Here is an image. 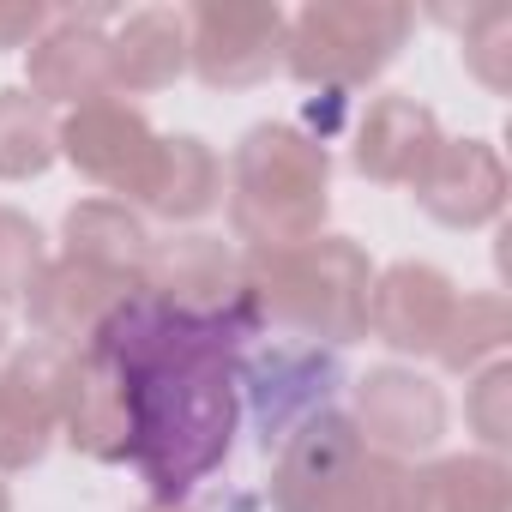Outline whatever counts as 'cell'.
I'll list each match as a JSON object with an SVG mask.
<instances>
[{
    "label": "cell",
    "mask_w": 512,
    "mask_h": 512,
    "mask_svg": "<svg viewBox=\"0 0 512 512\" xmlns=\"http://www.w3.org/2000/svg\"><path fill=\"white\" fill-rule=\"evenodd\" d=\"M253 332L260 326L247 314H175L139 290L103 326L97 350H109L127 386V464L145 476L151 500L181 506L223 470L241 428V344Z\"/></svg>",
    "instance_id": "obj_1"
},
{
    "label": "cell",
    "mask_w": 512,
    "mask_h": 512,
    "mask_svg": "<svg viewBox=\"0 0 512 512\" xmlns=\"http://www.w3.org/2000/svg\"><path fill=\"white\" fill-rule=\"evenodd\" d=\"M368 290H374V260L350 235H314L278 253H241L247 320L284 326L326 350L368 338Z\"/></svg>",
    "instance_id": "obj_2"
},
{
    "label": "cell",
    "mask_w": 512,
    "mask_h": 512,
    "mask_svg": "<svg viewBox=\"0 0 512 512\" xmlns=\"http://www.w3.org/2000/svg\"><path fill=\"white\" fill-rule=\"evenodd\" d=\"M223 199H229V229H235L241 253L302 247V241L326 235L332 157L314 133H302L290 121H260L229 151Z\"/></svg>",
    "instance_id": "obj_3"
},
{
    "label": "cell",
    "mask_w": 512,
    "mask_h": 512,
    "mask_svg": "<svg viewBox=\"0 0 512 512\" xmlns=\"http://www.w3.org/2000/svg\"><path fill=\"white\" fill-rule=\"evenodd\" d=\"M416 13L404 0H308L284 31V73L314 91L374 85L410 43Z\"/></svg>",
    "instance_id": "obj_4"
},
{
    "label": "cell",
    "mask_w": 512,
    "mask_h": 512,
    "mask_svg": "<svg viewBox=\"0 0 512 512\" xmlns=\"http://www.w3.org/2000/svg\"><path fill=\"white\" fill-rule=\"evenodd\" d=\"M284 31L278 0H205L187 13V73L205 91H253L284 67Z\"/></svg>",
    "instance_id": "obj_5"
},
{
    "label": "cell",
    "mask_w": 512,
    "mask_h": 512,
    "mask_svg": "<svg viewBox=\"0 0 512 512\" xmlns=\"http://www.w3.org/2000/svg\"><path fill=\"white\" fill-rule=\"evenodd\" d=\"M55 151L103 193H115L121 205L139 211L151 175H157V151H163V133L121 97H103V103H85V109H67L61 127H55Z\"/></svg>",
    "instance_id": "obj_6"
},
{
    "label": "cell",
    "mask_w": 512,
    "mask_h": 512,
    "mask_svg": "<svg viewBox=\"0 0 512 512\" xmlns=\"http://www.w3.org/2000/svg\"><path fill=\"white\" fill-rule=\"evenodd\" d=\"M350 422H356V434H362L374 452L410 464V458H428V452L446 440L452 404H446V392H440L422 368H410V362H380V368H368V374L356 380Z\"/></svg>",
    "instance_id": "obj_7"
},
{
    "label": "cell",
    "mask_w": 512,
    "mask_h": 512,
    "mask_svg": "<svg viewBox=\"0 0 512 512\" xmlns=\"http://www.w3.org/2000/svg\"><path fill=\"white\" fill-rule=\"evenodd\" d=\"M139 284L127 278H109V272H91V266H73V260H55L43 266V278L31 284L25 296V314H31V332L43 350L55 356H79L103 338V326L133 302Z\"/></svg>",
    "instance_id": "obj_8"
},
{
    "label": "cell",
    "mask_w": 512,
    "mask_h": 512,
    "mask_svg": "<svg viewBox=\"0 0 512 512\" xmlns=\"http://www.w3.org/2000/svg\"><path fill=\"white\" fill-rule=\"evenodd\" d=\"M109 13H55L25 49V91L49 109H85L115 97L109 79Z\"/></svg>",
    "instance_id": "obj_9"
},
{
    "label": "cell",
    "mask_w": 512,
    "mask_h": 512,
    "mask_svg": "<svg viewBox=\"0 0 512 512\" xmlns=\"http://www.w3.org/2000/svg\"><path fill=\"white\" fill-rule=\"evenodd\" d=\"M139 296L175 308V314H247L241 308V253L223 235H169L151 241Z\"/></svg>",
    "instance_id": "obj_10"
},
{
    "label": "cell",
    "mask_w": 512,
    "mask_h": 512,
    "mask_svg": "<svg viewBox=\"0 0 512 512\" xmlns=\"http://www.w3.org/2000/svg\"><path fill=\"white\" fill-rule=\"evenodd\" d=\"M506 193H512V181H506V163L488 139H440L434 157L422 163V175L410 181V199L446 229L500 223Z\"/></svg>",
    "instance_id": "obj_11"
},
{
    "label": "cell",
    "mask_w": 512,
    "mask_h": 512,
    "mask_svg": "<svg viewBox=\"0 0 512 512\" xmlns=\"http://www.w3.org/2000/svg\"><path fill=\"white\" fill-rule=\"evenodd\" d=\"M458 296H464V290H458L440 266H428V260H398V266L374 272V290H368V338H380L386 350L422 362V356L440 350Z\"/></svg>",
    "instance_id": "obj_12"
},
{
    "label": "cell",
    "mask_w": 512,
    "mask_h": 512,
    "mask_svg": "<svg viewBox=\"0 0 512 512\" xmlns=\"http://www.w3.org/2000/svg\"><path fill=\"white\" fill-rule=\"evenodd\" d=\"M61 440V356L31 344L0 362V476L31 470Z\"/></svg>",
    "instance_id": "obj_13"
},
{
    "label": "cell",
    "mask_w": 512,
    "mask_h": 512,
    "mask_svg": "<svg viewBox=\"0 0 512 512\" xmlns=\"http://www.w3.org/2000/svg\"><path fill=\"white\" fill-rule=\"evenodd\" d=\"M362 452H368V440L356 434L350 410H314L308 422H296V428L278 440L272 512H320L326 494L356 470Z\"/></svg>",
    "instance_id": "obj_14"
},
{
    "label": "cell",
    "mask_w": 512,
    "mask_h": 512,
    "mask_svg": "<svg viewBox=\"0 0 512 512\" xmlns=\"http://www.w3.org/2000/svg\"><path fill=\"white\" fill-rule=\"evenodd\" d=\"M61 440L91 464H127V440H133L127 386L109 350L97 344L79 356H61Z\"/></svg>",
    "instance_id": "obj_15"
},
{
    "label": "cell",
    "mask_w": 512,
    "mask_h": 512,
    "mask_svg": "<svg viewBox=\"0 0 512 512\" xmlns=\"http://www.w3.org/2000/svg\"><path fill=\"white\" fill-rule=\"evenodd\" d=\"M440 121L428 103H416L410 91H386L362 109L356 121V139H350V163L362 181H380V187H410L422 175V163L434 157L440 145Z\"/></svg>",
    "instance_id": "obj_16"
},
{
    "label": "cell",
    "mask_w": 512,
    "mask_h": 512,
    "mask_svg": "<svg viewBox=\"0 0 512 512\" xmlns=\"http://www.w3.org/2000/svg\"><path fill=\"white\" fill-rule=\"evenodd\" d=\"M187 73V13L175 7H139L109 25V79L115 97H151L169 91Z\"/></svg>",
    "instance_id": "obj_17"
},
{
    "label": "cell",
    "mask_w": 512,
    "mask_h": 512,
    "mask_svg": "<svg viewBox=\"0 0 512 512\" xmlns=\"http://www.w3.org/2000/svg\"><path fill=\"white\" fill-rule=\"evenodd\" d=\"M151 241L157 235L145 229V217L133 205H121V199H79L61 217V260L109 272V278H127V284H139Z\"/></svg>",
    "instance_id": "obj_18"
},
{
    "label": "cell",
    "mask_w": 512,
    "mask_h": 512,
    "mask_svg": "<svg viewBox=\"0 0 512 512\" xmlns=\"http://www.w3.org/2000/svg\"><path fill=\"white\" fill-rule=\"evenodd\" d=\"M404 512H512V464L488 452H446L410 470Z\"/></svg>",
    "instance_id": "obj_19"
},
{
    "label": "cell",
    "mask_w": 512,
    "mask_h": 512,
    "mask_svg": "<svg viewBox=\"0 0 512 512\" xmlns=\"http://www.w3.org/2000/svg\"><path fill=\"white\" fill-rule=\"evenodd\" d=\"M223 205V163L199 133H163L157 151V175L139 199V211L163 217V223H199Z\"/></svg>",
    "instance_id": "obj_20"
},
{
    "label": "cell",
    "mask_w": 512,
    "mask_h": 512,
    "mask_svg": "<svg viewBox=\"0 0 512 512\" xmlns=\"http://www.w3.org/2000/svg\"><path fill=\"white\" fill-rule=\"evenodd\" d=\"M506 344H512V302L500 290H476V296H458L434 362L446 374H476V368L500 362Z\"/></svg>",
    "instance_id": "obj_21"
},
{
    "label": "cell",
    "mask_w": 512,
    "mask_h": 512,
    "mask_svg": "<svg viewBox=\"0 0 512 512\" xmlns=\"http://www.w3.org/2000/svg\"><path fill=\"white\" fill-rule=\"evenodd\" d=\"M61 115L37 103L25 85H0V181H37L61 151H55Z\"/></svg>",
    "instance_id": "obj_22"
},
{
    "label": "cell",
    "mask_w": 512,
    "mask_h": 512,
    "mask_svg": "<svg viewBox=\"0 0 512 512\" xmlns=\"http://www.w3.org/2000/svg\"><path fill=\"white\" fill-rule=\"evenodd\" d=\"M464 67L482 91L506 97L512 91V7L506 0H482L464 13Z\"/></svg>",
    "instance_id": "obj_23"
},
{
    "label": "cell",
    "mask_w": 512,
    "mask_h": 512,
    "mask_svg": "<svg viewBox=\"0 0 512 512\" xmlns=\"http://www.w3.org/2000/svg\"><path fill=\"white\" fill-rule=\"evenodd\" d=\"M404 500H410V464L368 446L356 458V470L326 494L320 512H404Z\"/></svg>",
    "instance_id": "obj_24"
},
{
    "label": "cell",
    "mask_w": 512,
    "mask_h": 512,
    "mask_svg": "<svg viewBox=\"0 0 512 512\" xmlns=\"http://www.w3.org/2000/svg\"><path fill=\"white\" fill-rule=\"evenodd\" d=\"M464 428L476 434V452L506 458V446H512V362H488L470 374Z\"/></svg>",
    "instance_id": "obj_25"
},
{
    "label": "cell",
    "mask_w": 512,
    "mask_h": 512,
    "mask_svg": "<svg viewBox=\"0 0 512 512\" xmlns=\"http://www.w3.org/2000/svg\"><path fill=\"white\" fill-rule=\"evenodd\" d=\"M43 266H49V235L37 229V217H25L19 205H0V308L25 302Z\"/></svg>",
    "instance_id": "obj_26"
},
{
    "label": "cell",
    "mask_w": 512,
    "mask_h": 512,
    "mask_svg": "<svg viewBox=\"0 0 512 512\" xmlns=\"http://www.w3.org/2000/svg\"><path fill=\"white\" fill-rule=\"evenodd\" d=\"M49 7L37 0H0V49H31L43 31H49Z\"/></svg>",
    "instance_id": "obj_27"
},
{
    "label": "cell",
    "mask_w": 512,
    "mask_h": 512,
    "mask_svg": "<svg viewBox=\"0 0 512 512\" xmlns=\"http://www.w3.org/2000/svg\"><path fill=\"white\" fill-rule=\"evenodd\" d=\"M139 512H187V506H169V500H145Z\"/></svg>",
    "instance_id": "obj_28"
},
{
    "label": "cell",
    "mask_w": 512,
    "mask_h": 512,
    "mask_svg": "<svg viewBox=\"0 0 512 512\" xmlns=\"http://www.w3.org/2000/svg\"><path fill=\"white\" fill-rule=\"evenodd\" d=\"M0 512H13V488L7 482H0Z\"/></svg>",
    "instance_id": "obj_29"
},
{
    "label": "cell",
    "mask_w": 512,
    "mask_h": 512,
    "mask_svg": "<svg viewBox=\"0 0 512 512\" xmlns=\"http://www.w3.org/2000/svg\"><path fill=\"white\" fill-rule=\"evenodd\" d=\"M0 350H7V326H0Z\"/></svg>",
    "instance_id": "obj_30"
}]
</instances>
